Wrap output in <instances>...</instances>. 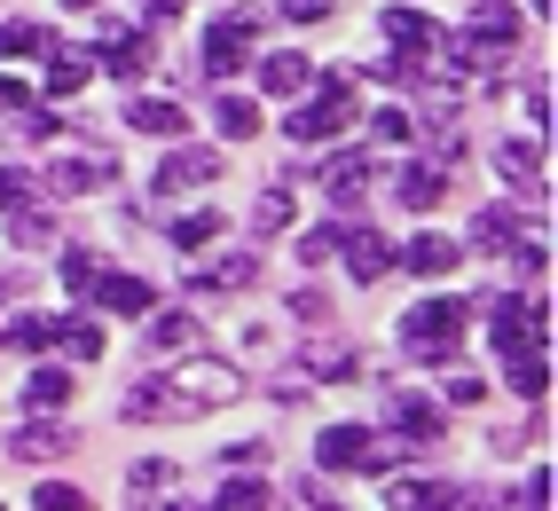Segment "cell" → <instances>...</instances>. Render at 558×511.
Segmentation results:
<instances>
[{
  "label": "cell",
  "mask_w": 558,
  "mask_h": 511,
  "mask_svg": "<svg viewBox=\"0 0 558 511\" xmlns=\"http://www.w3.org/2000/svg\"><path fill=\"white\" fill-rule=\"evenodd\" d=\"M236 393H244V378H236V362H220V354H181L166 370V401H190V410H229Z\"/></svg>",
  "instance_id": "obj_1"
},
{
  "label": "cell",
  "mask_w": 558,
  "mask_h": 511,
  "mask_svg": "<svg viewBox=\"0 0 558 511\" xmlns=\"http://www.w3.org/2000/svg\"><path fill=\"white\" fill-rule=\"evenodd\" d=\"M464 323H472V307H464V300H425V307H409L401 339L417 346V362H457Z\"/></svg>",
  "instance_id": "obj_2"
},
{
  "label": "cell",
  "mask_w": 558,
  "mask_h": 511,
  "mask_svg": "<svg viewBox=\"0 0 558 511\" xmlns=\"http://www.w3.org/2000/svg\"><path fill=\"white\" fill-rule=\"evenodd\" d=\"M347 119H354V80H323L315 102L283 111V134H291V142H323V134H339Z\"/></svg>",
  "instance_id": "obj_3"
},
{
  "label": "cell",
  "mask_w": 558,
  "mask_h": 511,
  "mask_svg": "<svg viewBox=\"0 0 558 511\" xmlns=\"http://www.w3.org/2000/svg\"><path fill=\"white\" fill-rule=\"evenodd\" d=\"M386 40H393V71H401V80H417V71H425V56L440 48V24L433 16H417V9H386Z\"/></svg>",
  "instance_id": "obj_4"
},
{
  "label": "cell",
  "mask_w": 558,
  "mask_h": 511,
  "mask_svg": "<svg viewBox=\"0 0 558 511\" xmlns=\"http://www.w3.org/2000/svg\"><path fill=\"white\" fill-rule=\"evenodd\" d=\"M543 339H550V307L543 300H496V346L504 354H543Z\"/></svg>",
  "instance_id": "obj_5"
},
{
  "label": "cell",
  "mask_w": 558,
  "mask_h": 511,
  "mask_svg": "<svg viewBox=\"0 0 558 511\" xmlns=\"http://www.w3.org/2000/svg\"><path fill=\"white\" fill-rule=\"evenodd\" d=\"M244 63H252V16H220L205 32V71L229 80V71H244Z\"/></svg>",
  "instance_id": "obj_6"
},
{
  "label": "cell",
  "mask_w": 558,
  "mask_h": 511,
  "mask_svg": "<svg viewBox=\"0 0 558 511\" xmlns=\"http://www.w3.org/2000/svg\"><path fill=\"white\" fill-rule=\"evenodd\" d=\"M40 181L56 197H95V190L119 181V166H110V158H56V166H40Z\"/></svg>",
  "instance_id": "obj_7"
},
{
  "label": "cell",
  "mask_w": 558,
  "mask_h": 511,
  "mask_svg": "<svg viewBox=\"0 0 558 511\" xmlns=\"http://www.w3.org/2000/svg\"><path fill=\"white\" fill-rule=\"evenodd\" d=\"M40 63H48V95H56V102H71V95L87 87V71H95V48H63V40H48V48H40Z\"/></svg>",
  "instance_id": "obj_8"
},
{
  "label": "cell",
  "mask_w": 558,
  "mask_h": 511,
  "mask_svg": "<svg viewBox=\"0 0 558 511\" xmlns=\"http://www.w3.org/2000/svg\"><path fill=\"white\" fill-rule=\"evenodd\" d=\"M213 173H220V158H213V150H173V158L158 166V197H181V190H205Z\"/></svg>",
  "instance_id": "obj_9"
},
{
  "label": "cell",
  "mask_w": 558,
  "mask_h": 511,
  "mask_svg": "<svg viewBox=\"0 0 558 511\" xmlns=\"http://www.w3.org/2000/svg\"><path fill=\"white\" fill-rule=\"evenodd\" d=\"M339 252H347V276H354V283H378V276L393 268L386 236H369V229H347V236H339Z\"/></svg>",
  "instance_id": "obj_10"
},
{
  "label": "cell",
  "mask_w": 558,
  "mask_h": 511,
  "mask_svg": "<svg viewBox=\"0 0 558 511\" xmlns=\"http://www.w3.org/2000/svg\"><path fill=\"white\" fill-rule=\"evenodd\" d=\"M87 300L110 307V315H150V283H142V276H95Z\"/></svg>",
  "instance_id": "obj_11"
},
{
  "label": "cell",
  "mask_w": 558,
  "mask_h": 511,
  "mask_svg": "<svg viewBox=\"0 0 558 511\" xmlns=\"http://www.w3.org/2000/svg\"><path fill=\"white\" fill-rule=\"evenodd\" d=\"M323 190H330V205H362V190H369V158L362 150H339L323 166Z\"/></svg>",
  "instance_id": "obj_12"
},
{
  "label": "cell",
  "mask_w": 558,
  "mask_h": 511,
  "mask_svg": "<svg viewBox=\"0 0 558 511\" xmlns=\"http://www.w3.org/2000/svg\"><path fill=\"white\" fill-rule=\"evenodd\" d=\"M315 457H323L330 472H347V464H369V433H362V425H323Z\"/></svg>",
  "instance_id": "obj_13"
},
{
  "label": "cell",
  "mask_w": 558,
  "mask_h": 511,
  "mask_svg": "<svg viewBox=\"0 0 558 511\" xmlns=\"http://www.w3.org/2000/svg\"><path fill=\"white\" fill-rule=\"evenodd\" d=\"M496 173L511 181L519 197H543V158L527 150V142H504V150H496Z\"/></svg>",
  "instance_id": "obj_14"
},
{
  "label": "cell",
  "mask_w": 558,
  "mask_h": 511,
  "mask_svg": "<svg viewBox=\"0 0 558 511\" xmlns=\"http://www.w3.org/2000/svg\"><path fill=\"white\" fill-rule=\"evenodd\" d=\"M401 268H409V276H449V268H457V244H449V236H409Z\"/></svg>",
  "instance_id": "obj_15"
},
{
  "label": "cell",
  "mask_w": 558,
  "mask_h": 511,
  "mask_svg": "<svg viewBox=\"0 0 558 511\" xmlns=\"http://www.w3.org/2000/svg\"><path fill=\"white\" fill-rule=\"evenodd\" d=\"M307 80H315V71H307V56H300V48H283V56L259 63V87H268V95H300Z\"/></svg>",
  "instance_id": "obj_16"
},
{
  "label": "cell",
  "mask_w": 558,
  "mask_h": 511,
  "mask_svg": "<svg viewBox=\"0 0 558 511\" xmlns=\"http://www.w3.org/2000/svg\"><path fill=\"white\" fill-rule=\"evenodd\" d=\"M472 32H488V48H511V40H519L511 0H472Z\"/></svg>",
  "instance_id": "obj_17"
},
{
  "label": "cell",
  "mask_w": 558,
  "mask_h": 511,
  "mask_svg": "<svg viewBox=\"0 0 558 511\" xmlns=\"http://www.w3.org/2000/svg\"><path fill=\"white\" fill-rule=\"evenodd\" d=\"M126 126H142V134H181V102H158V95H142V102H126Z\"/></svg>",
  "instance_id": "obj_18"
},
{
  "label": "cell",
  "mask_w": 558,
  "mask_h": 511,
  "mask_svg": "<svg viewBox=\"0 0 558 511\" xmlns=\"http://www.w3.org/2000/svg\"><path fill=\"white\" fill-rule=\"evenodd\" d=\"M48 346H63V354H80V362H102V331L87 315H71V323H56L48 331Z\"/></svg>",
  "instance_id": "obj_19"
},
{
  "label": "cell",
  "mask_w": 558,
  "mask_h": 511,
  "mask_svg": "<svg viewBox=\"0 0 558 511\" xmlns=\"http://www.w3.org/2000/svg\"><path fill=\"white\" fill-rule=\"evenodd\" d=\"M472 244H488V252H511V244H519V212H511V205H488V212L472 221Z\"/></svg>",
  "instance_id": "obj_20"
},
{
  "label": "cell",
  "mask_w": 558,
  "mask_h": 511,
  "mask_svg": "<svg viewBox=\"0 0 558 511\" xmlns=\"http://www.w3.org/2000/svg\"><path fill=\"white\" fill-rule=\"evenodd\" d=\"M190 346H197L190 315H150V354H190Z\"/></svg>",
  "instance_id": "obj_21"
},
{
  "label": "cell",
  "mask_w": 558,
  "mask_h": 511,
  "mask_svg": "<svg viewBox=\"0 0 558 511\" xmlns=\"http://www.w3.org/2000/svg\"><path fill=\"white\" fill-rule=\"evenodd\" d=\"M63 449H71V433H63V425H24V433H16V457H24V464L63 457Z\"/></svg>",
  "instance_id": "obj_22"
},
{
  "label": "cell",
  "mask_w": 558,
  "mask_h": 511,
  "mask_svg": "<svg viewBox=\"0 0 558 511\" xmlns=\"http://www.w3.org/2000/svg\"><path fill=\"white\" fill-rule=\"evenodd\" d=\"M511 393H519V401H543V393H550V362H535V346L511 354Z\"/></svg>",
  "instance_id": "obj_23"
},
{
  "label": "cell",
  "mask_w": 558,
  "mask_h": 511,
  "mask_svg": "<svg viewBox=\"0 0 558 511\" xmlns=\"http://www.w3.org/2000/svg\"><path fill=\"white\" fill-rule=\"evenodd\" d=\"M213 126L229 134V142H252V134H259V111H252V102H236V95H220V102H213Z\"/></svg>",
  "instance_id": "obj_24"
},
{
  "label": "cell",
  "mask_w": 558,
  "mask_h": 511,
  "mask_svg": "<svg viewBox=\"0 0 558 511\" xmlns=\"http://www.w3.org/2000/svg\"><path fill=\"white\" fill-rule=\"evenodd\" d=\"M56 40L48 24H0V63H16V56H40Z\"/></svg>",
  "instance_id": "obj_25"
},
{
  "label": "cell",
  "mask_w": 558,
  "mask_h": 511,
  "mask_svg": "<svg viewBox=\"0 0 558 511\" xmlns=\"http://www.w3.org/2000/svg\"><path fill=\"white\" fill-rule=\"evenodd\" d=\"M24 401H32V410H63V401H71V378H63V370H32V378H24Z\"/></svg>",
  "instance_id": "obj_26"
},
{
  "label": "cell",
  "mask_w": 558,
  "mask_h": 511,
  "mask_svg": "<svg viewBox=\"0 0 558 511\" xmlns=\"http://www.w3.org/2000/svg\"><path fill=\"white\" fill-rule=\"evenodd\" d=\"M252 268H259L252 252H229L220 268H205V276H197V291H229V283H252Z\"/></svg>",
  "instance_id": "obj_27"
},
{
  "label": "cell",
  "mask_w": 558,
  "mask_h": 511,
  "mask_svg": "<svg viewBox=\"0 0 558 511\" xmlns=\"http://www.w3.org/2000/svg\"><path fill=\"white\" fill-rule=\"evenodd\" d=\"M401 205H409V212H425V205H440V173H425V166H409V173H401Z\"/></svg>",
  "instance_id": "obj_28"
},
{
  "label": "cell",
  "mask_w": 558,
  "mask_h": 511,
  "mask_svg": "<svg viewBox=\"0 0 558 511\" xmlns=\"http://www.w3.org/2000/svg\"><path fill=\"white\" fill-rule=\"evenodd\" d=\"M9 229H16V244H24V252H32V244H56V221H48V212H32V197L16 205V221H9Z\"/></svg>",
  "instance_id": "obj_29"
},
{
  "label": "cell",
  "mask_w": 558,
  "mask_h": 511,
  "mask_svg": "<svg viewBox=\"0 0 558 511\" xmlns=\"http://www.w3.org/2000/svg\"><path fill=\"white\" fill-rule=\"evenodd\" d=\"M126 480H134V496H142V503H150V496H173V480H181V472H173V464H134Z\"/></svg>",
  "instance_id": "obj_30"
},
{
  "label": "cell",
  "mask_w": 558,
  "mask_h": 511,
  "mask_svg": "<svg viewBox=\"0 0 558 511\" xmlns=\"http://www.w3.org/2000/svg\"><path fill=\"white\" fill-rule=\"evenodd\" d=\"M48 331H56L48 315H16V323H9V346H32V354H40V346H48Z\"/></svg>",
  "instance_id": "obj_31"
},
{
  "label": "cell",
  "mask_w": 558,
  "mask_h": 511,
  "mask_svg": "<svg viewBox=\"0 0 558 511\" xmlns=\"http://www.w3.org/2000/svg\"><path fill=\"white\" fill-rule=\"evenodd\" d=\"M213 229H220L213 212H181V221H173V244H181V252H197V244H205Z\"/></svg>",
  "instance_id": "obj_32"
},
{
  "label": "cell",
  "mask_w": 558,
  "mask_h": 511,
  "mask_svg": "<svg viewBox=\"0 0 558 511\" xmlns=\"http://www.w3.org/2000/svg\"><path fill=\"white\" fill-rule=\"evenodd\" d=\"M252 221H259V236H276V229L291 221V197H283V190H268V197H259V212H252Z\"/></svg>",
  "instance_id": "obj_33"
},
{
  "label": "cell",
  "mask_w": 558,
  "mask_h": 511,
  "mask_svg": "<svg viewBox=\"0 0 558 511\" xmlns=\"http://www.w3.org/2000/svg\"><path fill=\"white\" fill-rule=\"evenodd\" d=\"M24 197H32V173L24 166H0V212H16Z\"/></svg>",
  "instance_id": "obj_34"
},
{
  "label": "cell",
  "mask_w": 558,
  "mask_h": 511,
  "mask_svg": "<svg viewBox=\"0 0 558 511\" xmlns=\"http://www.w3.org/2000/svg\"><path fill=\"white\" fill-rule=\"evenodd\" d=\"M276 488L268 480H220V511H229V503H268Z\"/></svg>",
  "instance_id": "obj_35"
},
{
  "label": "cell",
  "mask_w": 558,
  "mask_h": 511,
  "mask_svg": "<svg viewBox=\"0 0 558 511\" xmlns=\"http://www.w3.org/2000/svg\"><path fill=\"white\" fill-rule=\"evenodd\" d=\"M63 283L87 300V283H95V252H63Z\"/></svg>",
  "instance_id": "obj_36"
},
{
  "label": "cell",
  "mask_w": 558,
  "mask_h": 511,
  "mask_svg": "<svg viewBox=\"0 0 558 511\" xmlns=\"http://www.w3.org/2000/svg\"><path fill=\"white\" fill-rule=\"evenodd\" d=\"M32 503H48V511H80V488H63V480H40V488H32Z\"/></svg>",
  "instance_id": "obj_37"
},
{
  "label": "cell",
  "mask_w": 558,
  "mask_h": 511,
  "mask_svg": "<svg viewBox=\"0 0 558 511\" xmlns=\"http://www.w3.org/2000/svg\"><path fill=\"white\" fill-rule=\"evenodd\" d=\"M158 401H166V386H134V393H126V417H134V425H150Z\"/></svg>",
  "instance_id": "obj_38"
},
{
  "label": "cell",
  "mask_w": 558,
  "mask_h": 511,
  "mask_svg": "<svg viewBox=\"0 0 558 511\" xmlns=\"http://www.w3.org/2000/svg\"><path fill=\"white\" fill-rule=\"evenodd\" d=\"M32 111V87L24 80H0V119H24Z\"/></svg>",
  "instance_id": "obj_39"
},
{
  "label": "cell",
  "mask_w": 558,
  "mask_h": 511,
  "mask_svg": "<svg viewBox=\"0 0 558 511\" xmlns=\"http://www.w3.org/2000/svg\"><path fill=\"white\" fill-rule=\"evenodd\" d=\"M339 236H347V229H315V236H300V260H330V252H339Z\"/></svg>",
  "instance_id": "obj_40"
},
{
  "label": "cell",
  "mask_w": 558,
  "mask_h": 511,
  "mask_svg": "<svg viewBox=\"0 0 558 511\" xmlns=\"http://www.w3.org/2000/svg\"><path fill=\"white\" fill-rule=\"evenodd\" d=\"M449 488H433V480H393V503H440Z\"/></svg>",
  "instance_id": "obj_41"
},
{
  "label": "cell",
  "mask_w": 558,
  "mask_h": 511,
  "mask_svg": "<svg viewBox=\"0 0 558 511\" xmlns=\"http://www.w3.org/2000/svg\"><path fill=\"white\" fill-rule=\"evenodd\" d=\"M369 134H378V142H409V111H378V119H369Z\"/></svg>",
  "instance_id": "obj_42"
},
{
  "label": "cell",
  "mask_w": 558,
  "mask_h": 511,
  "mask_svg": "<svg viewBox=\"0 0 558 511\" xmlns=\"http://www.w3.org/2000/svg\"><path fill=\"white\" fill-rule=\"evenodd\" d=\"M347 370H354V362L339 346H315V378H347Z\"/></svg>",
  "instance_id": "obj_43"
},
{
  "label": "cell",
  "mask_w": 558,
  "mask_h": 511,
  "mask_svg": "<svg viewBox=\"0 0 558 511\" xmlns=\"http://www.w3.org/2000/svg\"><path fill=\"white\" fill-rule=\"evenodd\" d=\"M323 9H330V0H283V16H300V24H307V16H323Z\"/></svg>",
  "instance_id": "obj_44"
},
{
  "label": "cell",
  "mask_w": 558,
  "mask_h": 511,
  "mask_svg": "<svg viewBox=\"0 0 558 511\" xmlns=\"http://www.w3.org/2000/svg\"><path fill=\"white\" fill-rule=\"evenodd\" d=\"M142 16H166V24H173V16H181V0H142Z\"/></svg>",
  "instance_id": "obj_45"
},
{
  "label": "cell",
  "mask_w": 558,
  "mask_h": 511,
  "mask_svg": "<svg viewBox=\"0 0 558 511\" xmlns=\"http://www.w3.org/2000/svg\"><path fill=\"white\" fill-rule=\"evenodd\" d=\"M63 9H95V0H63Z\"/></svg>",
  "instance_id": "obj_46"
}]
</instances>
